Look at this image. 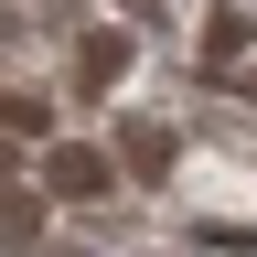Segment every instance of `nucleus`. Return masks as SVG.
<instances>
[{"instance_id": "f257e3e1", "label": "nucleus", "mask_w": 257, "mask_h": 257, "mask_svg": "<svg viewBox=\"0 0 257 257\" xmlns=\"http://www.w3.org/2000/svg\"><path fill=\"white\" fill-rule=\"evenodd\" d=\"M43 193H64V204H107V193H118V161L96 150V140H54V150H43Z\"/></svg>"}, {"instance_id": "f03ea898", "label": "nucleus", "mask_w": 257, "mask_h": 257, "mask_svg": "<svg viewBox=\"0 0 257 257\" xmlns=\"http://www.w3.org/2000/svg\"><path fill=\"white\" fill-rule=\"evenodd\" d=\"M75 75H86V86H118V75H128V32H86Z\"/></svg>"}, {"instance_id": "7ed1b4c3", "label": "nucleus", "mask_w": 257, "mask_h": 257, "mask_svg": "<svg viewBox=\"0 0 257 257\" xmlns=\"http://www.w3.org/2000/svg\"><path fill=\"white\" fill-rule=\"evenodd\" d=\"M0 225H11V257H22L32 236H43V182H11V214H0Z\"/></svg>"}, {"instance_id": "20e7f679", "label": "nucleus", "mask_w": 257, "mask_h": 257, "mask_svg": "<svg viewBox=\"0 0 257 257\" xmlns=\"http://www.w3.org/2000/svg\"><path fill=\"white\" fill-rule=\"evenodd\" d=\"M0 118H11V140H43V128H54V107H43V96H22V86L0 96Z\"/></svg>"}, {"instance_id": "39448f33", "label": "nucleus", "mask_w": 257, "mask_h": 257, "mask_svg": "<svg viewBox=\"0 0 257 257\" xmlns=\"http://www.w3.org/2000/svg\"><path fill=\"white\" fill-rule=\"evenodd\" d=\"M128 172H172V128H128Z\"/></svg>"}]
</instances>
